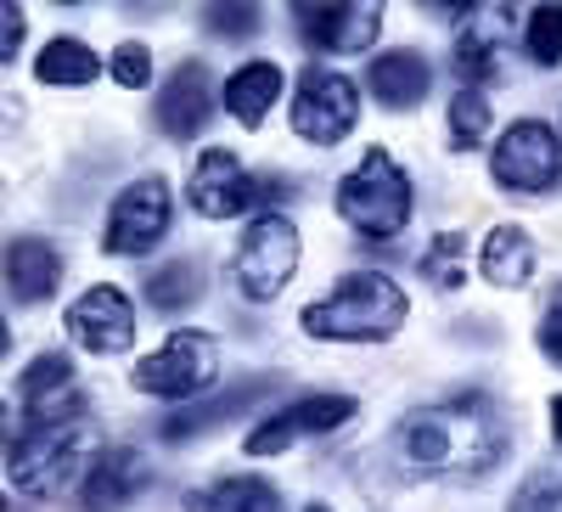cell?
Returning <instances> with one entry per match:
<instances>
[{"label":"cell","mask_w":562,"mask_h":512,"mask_svg":"<svg viewBox=\"0 0 562 512\" xmlns=\"http://www.w3.org/2000/svg\"><path fill=\"white\" fill-rule=\"evenodd\" d=\"M394 456L416 474H439V479H479L501 468L512 450V428L495 400L484 394H461L450 405H422L400 416L389 434Z\"/></svg>","instance_id":"obj_1"},{"label":"cell","mask_w":562,"mask_h":512,"mask_svg":"<svg viewBox=\"0 0 562 512\" xmlns=\"http://www.w3.org/2000/svg\"><path fill=\"white\" fill-rule=\"evenodd\" d=\"M102 428L97 416H90L79 400L57 405L34 416L29 428L12 434V450H7V479L18 496H34V501H52L63 496L79 474H90V461H97L102 450Z\"/></svg>","instance_id":"obj_2"},{"label":"cell","mask_w":562,"mask_h":512,"mask_svg":"<svg viewBox=\"0 0 562 512\" xmlns=\"http://www.w3.org/2000/svg\"><path fill=\"white\" fill-rule=\"evenodd\" d=\"M299 321H304L310 338H326V344H383L411 321V299L394 276L355 270L326 299L304 304Z\"/></svg>","instance_id":"obj_3"},{"label":"cell","mask_w":562,"mask_h":512,"mask_svg":"<svg viewBox=\"0 0 562 512\" xmlns=\"http://www.w3.org/2000/svg\"><path fill=\"white\" fill-rule=\"evenodd\" d=\"M338 214L344 225H355L360 237L371 243H389L400 237V231L411 225V209H416V192H411V175L383 153V147H371L344 180H338Z\"/></svg>","instance_id":"obj_4"},{"label":"cell","mask_w":562,"mask_h":512,"mask_svg":"<svg viewBox=\"0 0 562 512\" xmlns=\"http://www.w3.org/2000/svg\"><path fill=\"white\" fill-rule=\"evenodd\" d=\"M293 276H299V225L276 209L254 214L237 254H231V282H237V293L254 304H270Z\"/></svg>","instance_id":"obj_5"},{"label":"cell","mask_w":562,"mask_h":512,"mask_svg":"<svg viewBox=\"0 0 562 512\" xmlns=\"http://www.w3.org/2000/svg\"><path fill=\"white\" fill-rule=\"evenodd\" d=\"M214 378H220V338L192 333V327L169 333L164 349H153L147 360L130 366L135 394H153V400H198Z\"/></svg>","instance_id":"obj_6"},{"label":"cell","mask_w":562,"mask_h":512,"mask_svg":"<svg viewBox=\"0 0 562 512\" xmlns=\"http://www.w3.org/2000/svg\"><path fill=\"white\" fill-rule=\"evenodd\" d=\"M490 175L501 192L512 198H546L551 186L562 180V142L546 119H512L495 135V153H490Z\"/></svg>","instance_id":"obj_7"},{"label":"cell","mask_w":562,"mask_h":512,"mask_svg":"<svg viewBox=\"0 0 562 512\" xmlns=\"http://www.w3.org/2000/svg\"><path fill=\"white\" fill-rule=\"evenodd\" d=\"M169 220H175V192L164 175H140L130 180L124 192L108 209V231H102V248L119 259H140L153 254L169 237Z\"/></svg>","instance_id":"obj_8"},{"label":"cell","mask_w":562,"mask_h":512,"mask_svg":"<svg viewBox=\"0 0 562 512\" xmlns=\"http://www.w3.org/2000/svg\"><path fill=\"white\" fill-rule=\"evenodd\" d=\"M355 124H360V90H355V79L310 63L299 74V85H293V130L304 135L310 147H338V142H349Z\"/></svg>","instance_id":"obj_9"},{"label":"cell","mask_w":562,"mask_h":512,"mask_svg":"<svg viewBox=\"0 0 562 512\" xmlns=\"http://www.w3.org/2000/svg\"><path fill=\"white\" fill-rule=\"evenodd\" d=\"M270 192H288V186H270V180H254L243 169L237 153H225V147H209L192 169V180H186V198H192V209L203 220H231V214H243L254 203H265Z\"/></svg>","instance_id":"obj_10"},{"label":"cell","mask_w":562,"mask_h":512,"mask_svg":"<svg viewBox=\"0 0 562 512\" xmlns=\"http://www.w3.org/2000/svg\"><path fill=\"white\" fill-rule=\"evenodd\" d=\"M355 411H360V405H355L349 394H310V400H293V405L270 411L259 428H248L243 450H248V456H281L288 445H299V439H310V434L344 428Z\"/></svg>","instance_id":"obj_11"},{"label":"cell","mask_w":562,"mask_h":512,"mask_svg":"<svg viewBox=\"0 0 562 512\" xmlns=\"http://www.w3.org/2000/svg\"><path fill=\"white\" fill-rule=\"evenodd\" d=\"M63 327H68V338L79 344V349H90V355H124L130 344H135V333H140V321H135V304L119 293V288H90V293H79L74 304H68V315H63Z\"/></svg>","instance_id":"obj_12"},{"label":"cell","mask_w":562,"mask_h":512,"mask_svg":"<svg viewBox=\"0 0 562 512\" xmlns=\"http://www.w3.org/2000/svg\"><path fill=\"white\" fill-rule=\"evenodd\" d=\"M214 108H220V90H214L209 68L180 63L158 90V130L169 135V142H198V135L209 130V119H214Z\"/></svg>","instance_id":"obj_13"},{"label":"cell","mask_w":562,"mask_h":512,"mask_svg":"<svg viewBox=\"0 0 562 512\" xmlns=\"http://www.w3.org/2000/svg\"><path fill=\"white\" fill-rule=\"evenodd\" d=\"M293 18L310 52H333V57L366 52L383 29V7H371V0H360V7H299Z\"/></svg>","instance_id":"obj_14"},{"label":"cell","mask_w":562,"mask_h":512,"mask_svg":"<svg viewBox=\"0 0 562 512\" xmlns=\"http://www.w3.org/2000/svg\"><path fill=\"white\" fill-rule=\"evenodd\" d=\"M153 468H147V456L130 450V445H108L97 461H90V474L79 479V512H124L140 490H147Z\"/></svg>","instance_id":"obj_15"},{"label":"cell","mask_w":562,"mask_h":512,"mask_svg":"<svg viewBox=\"0 0 562 512\" xmlns=\"http://www.w3.org/2000/svg\"><path fill=\"white\" fill-rule=\"evenodd\" d=\"M270 389H276V378H243V383H231V389H220V394H209V400H192L186 411H175L158 434H164L169 445H186V439H198V434H214V428H225V423H237L243 411H254L259 400H270Z\"/></svg>","instance_id":"obj_16"},{"label":"cell","mask_w":562,"mask_h":512,"mask_svg":"<svg viewBox=\"0 0 562 512\" xmlns=\"http://www.w3.org/2000/svg\"><path fill=\"white\" fill-rule=\"evenodd\" d=\"M63 288V254L45 237H12L7 243V293L18 304H45Z\"/></svg>","instance_id":"obj_17"},{"label":"cell","mask_w":562,"mask_h":512,"mask_svg":"<svg viewBox=\"0 0 562 512\" xmlns=\"http://www.w3.org/2000/svg\"><path fill=\"white\" fill-rule=\"evenodd\" d=\"M428 85H434V68H428L422 52H411V45H400V52H378L371 68H366V90L383 108H394V113L416 108L422 97H428Z\"/></svg>","instance_id":"obj_18"},{"label":"cell","mask_w":562,"mask_h":512,"mask_svg":"<svg viewBox=\"0 0 562 512\" xmlns=\"http://www.w3.org/2000/svg\"><path fill=\"white\" fill-rule=\"evenodd\" d=\"M506 23L512 18L501 7H467V18H461V29L450 40V63H456L461 79H473V90H479V79L495 74V45H501Z\"/></svg>","instance_id":"obj_19"},{"label":"cell","mask_w":562,"mask_h":512,"mask_svg":"<svg viewBox=\"0 0 562 512\" xmlns=\"http://www.w3.org/2000/svg\"><path fill=\"white\" fill-rule=\"evenodd\" d=\"M276 97H281V68L276 63H243L237 74L225 79V90H220V102H225V113L237 119V124H265L270 119V108H276Z\"/></svg>","instance_id":"obj_20"},{"label":"cell","mask_w":562,"mask_h":512,"mask_svg":"<svg viewBox=\"0 0 562 512\" xmlns=\"http://www.w3.org/2000/svg\"><path fill=\"white\" fill-rule=\"evenodd\" d=\"M479 270L490 288H529L535 276V243L524 225H495L484 248H479Z\"/></svg>","instance_id":"obj_21"},{"label":"cell","mask_w":562,"mask_h":512,"mask_svg":"<svg viewBox=\"0 0 562 512\" xmlns=\"http://www.w3.org/2000/svg\"><path fill=\"white\" fill-rule=\"evenodd\" d=\"M186 512H281V490L259 474H231L186 501Z\"/></svg>","instance_id":"obj_22"},{"label":"cell","mask_w":562,"mask_h":512,"mask_svg":"<svg viewBox=\"0 0 562 512\" xmlns=\"http://www.w3.org/2000/svg\"><path fill=\"white\" fill-rule=\"evenodd\" d=\"M97 74H102L97 52H90L85 40H74V34L45 40L40 57H34V79H40V85H90Z\"/></svg>","instance_id":"obj_23"},{"label":"cell","mask_w":562,"mask_h":512,"mask_svg":"<svg viewBox=\"0 0 562 512\" xmlns=\"http://www.w3.org/2000/svg\"><path fill=\"white\" fill-rule=\"evenodd\" d=\"M203 299V265L198 259H169L147 276V304L158 315H186V310H198Z\"/></svg>","instance_id":"obj_24"},{"label":"cell","mask_w":562,"mask_h":512,"mask_svg":"<svg viewBox=\"0 0 562 512\" xmlns=\"http://www.w3.org/2000/svg\"><path fill=\"white\" fill-rule=\"evenodd\" d=\"M68 389H74L68 355H63V349H45V355H34V360L23 366V378H18V405L34 411V416H45V411H57L52 394H68Z\"/></svg>","instance_id":"obj_25"},{"label":"cell","mask_w":562,"mask_h":512,"mask_svg":"<svg viewBox=\"0 0 562 512\" xmlns=\"http://www.w3.org/2000/svg\"><path fill=\"white\" fill-rule=\"evenodd\" d=\"M484 135H490V97L467 85V90H456V97H450V147L456 153H473Z\"/></svg>","instance_id":"obj_26"},{"label":"cell","mask_w":562,"mask_h":512,"mask_svg":"<svg viewBox=\"0 0 562 512\" xmlns=\"http://www.w3.org/2000/svg\"><path fill=\"white\" fill-rule=\"evenodd\" d=\"M422 276H428L434 288H456L461 282V231H439L434 248L422 254Z\"/></svg>","instance_id":"obj_27"},{"label":"cell","mask_w":562,"mask_h":512,"mask_svg":"<svg viewBox=\"0 0 562 512\" xmlns=\"http://www.w3.org/2000/svg\"><path fill=\"white\" fill-rule=\"evenodd\" d=\"M529 57L540 68H557L562 63V7H540L529 18Z\"/></svg>","instance_id":"obj_28"},{"label":"cell","mask_w":562,"mask_h":512,"mask_svg":"<svg viewBox=\"0 0 562 512\" xmlns=\"http://www.w3.org/2000/svg\"><path fill=\"white\" fill-rule=\"evenodd\" d=\"M113 79L124 85V90H147L153 85V52L140 40H124L119 52H113Z\"/></svg>","instance_id":"obj_29"},{"label":"cell","mask_w":562,"mask_h":512,"mask_svg":"<svg viewBox=\"0 0 562 512\" xmlns=\"http://www.w3.org/2000/svg\"><path fill=\"white\" fill-rule=\"evenodd\" d=\"M259 7H209L203 12V29L209 34H225V40H248V34H259Z\"/></svg>","instance_id":"obj_30"},{"label":"cell","mask_w":562,"mask_h":512,"mask_svg":"<svg viewBox=\"0 0 562 512\" xmlns=\"http://www.w3.org/2000/svg\"><path fill=\"white\" fill-rule=\"evenodd\" d=\"M535 344H540V355L562 371V282L551 288V299H546V310H540V327H535Z\"/></svg>","instance_id":"obj_31"},{"label":"cell","mask_w":562,"mask_h":512,"mask_svg":"<svg viewBox=\"0 0 562 512\" xmlns=\"http://www.w3.org/2000/svg\"><path fill=\"white\" fill-rule=\"evenodd\" d=\"M18 45H23V12H18V7H7V52H0V57L12 63V57H18Z\"/></svg>","instance_id":"obj_32"},{"label":"cell","mask_w":562,"mask_h":512,"mask_svg":"<svg viewBox=\"0 0 562 512\" xmlns=\"http://www.w3.org/2000/svg\"><path fill=\"white\" fill-rule=\"evenodd\" d=\"M551 434H557V445H562V394L551 400Z\"/></svg>","instance_id":"obj_33"},{"label":"cell","mask_w":562,"mask_h":512,"mask_svg":"<svg viewBox=\"0 0 562 512\" xmlns=\"http://www.w3.org/2000/svg\"><path fill=\"white\" fill-rule=\"evenodd\" d=\"M304 512H333V507H321V501H315V507H304Z\"/></svg>","instance_id":"obj_34"}]
</instances>
